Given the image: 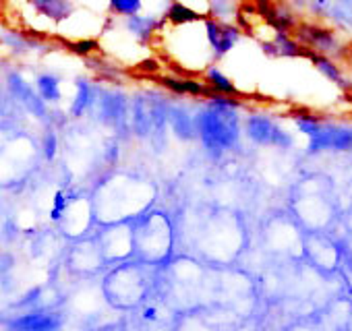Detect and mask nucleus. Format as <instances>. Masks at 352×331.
Instances as JSON below:
<instances>
[{
  "instance_id": "0eeeda50",
  "label": "nucleus",
  "mask_w": 352,
  "mask_h": 331,
  "mask_svg": "<svg viewBox=\"0 0 352 331\" xmlns=\"http://www.w3.org/2000/svg\"><path fill=\"white\" fill-rule=\"evenodd\" d=\"M309 149L311 151H348L352 149V130L344 128V126H323L309 137Z\"/></svg>"
},
{
  "instance_id": "f257e3e1",
  "label": "nucleus",
  "mask_w": 352,
  "mask_h": 331,
  "mask_svg": "<svg viewBox=\"0 0 352 331\" xmlns=\"http://www.w3.org/2000/svg\"><path fill=\"white\" fill-rule=\"evenodd\" d=\"M155 38L164 44L166 54L185 73H204L214 58L212 46L206 36L204 19L187 25H168L164 21Z\"/></svg>"
},
{
  "instance_id": "f03ea898",
  "label": "nucleus",
  "mask_w": 352,
  "mask_h": 331,
  "mask_svg": "<svg viewBox=\"0 0 352 331\" xmlns=\"http://www.w3.org/2000/svg\"><path fill=\"white\" fill-rule=\"evenodd\" d=\"M208 108L201 110L197 114L195 122V133L199 135L201 143L210 149V151H224L230 149L236 139H239V124H236V116L230 112L232 106H222L216 102L208 100Z\"/></svg>"
},
{
  "instance_id": "a211bd4d",
  "label": "nucleus",
  "mask_w": 352,
  "mask_h": 331,
  "mask_svg": "<svg viewBox=\"0 0 352 331\" xmlns=\"http://www.w3.org/2000/svg\"><path fill=\"white\" fill-rule=\"evenodd\" d=\"M296 124H298V128H300V133H305V135H315L319 128H321V120L319 118H315V116H300L298 120H296Z\"/></svg>"
},
{
  "instance_id": "423d86ee",
  "label": "nucleus",
  "mask_w": 352,
  "mask_h": 331,
  "mask_svg": "<svg viewBox=\"0 0 352 331\" xmlns=\"http://www.w3.org/2000/svg\"><path fill=\"white\" fill-rule=\"evenodd\" d=\"M204 27H206L208 42L212 46L214 58H222L224 54H228L234 48V44L239 42V38H241L239 27H234V25H230L226 21H218L214 17H206Z\"/></svg>"
},
{
  "instance_id": "20e7f679",
  "label": "nucleus",
  "mask_w": 352,
  "mask_h": 331,
  "mask_svg": "<svg viewBox=\"0 0 352 331\" xmlns=\"http://www.w3.org/2000/svg\"><path fill=\"white\" fill-rule=\"evenodd\" d=\"M106 292L112 302L120 306H133L137 304L145 294V279L135 265H122L118 267L106 282Z\"/></svg>"
},
{
  "instance_id": "4468645a",
  "label": "nucleus",
  "mask_w": 352,
  "mask_h": 331,
  "mask_svg": "<svg viewBox=\"0 0 352 331\" xmlns=\"http://www.w3.org/2000/svg\"><path fill=\"white\" fill-rule=\"evenodd\" d=\"M94 102H96V89L87 81H79L77 83V93H75V100H73V106H71L73 116H81Z\"/></svg>"
},
{
  "instance_id": "1a4fd4ad",
  "label": "nucleus",
  "mask_w": 352,
  "mask_h": 331,
  "mask_svg": "<svg viewBox=\"0 0 352 331\" xmlns=\"http://www.w3.org/2000/svg\"><path fill=\"white\" fill-rule=\"evenodd\" d=\"M63 319L54 312H30L11 321V331H60Z\"/></svg>"
},
{
  "instance_id": "7ed1b4c3",
  "label": "nucleus",
  "mask_w": 352,
  "mask_h": 331,
  "mask_svg": "<svg viewBox=\"0 0 352 331\" xmlns=\"http://www.w3.org/2000/svg\"><path fill=\"white\" fill-rule=\"evenodd\" d=\"M133 249L147 261H162L170 253V226L166 218H143L133 228Z\"/></svg>"
},
{
  "instance_id": "dca6fc26",
  "label": "nucleus",
  "mask_w": 352,
  "mask_h": 331,
  "mask_svg": "<svg viewBox=\"0 0 352 331\" xmlns=\"http://www.w3.org/2000/svg\"><path fill=\"white\" fill-rule=\"evenodd\" d=\"M69 48L73 54H79V56H89L94 54L96 50H100V40L98 38H81V40H71L69 42Z\"/></svg>"
},
{
  "instance_id": "6e6552de",
  "label": "nucleus",
  "mask_w": 352,
  "mask_h": 331,
  "mask_svg": "<svg viewBox=\"0 0 352 331\" xmlns=\"http://www.w3.org/2000/svg\"><path fill=\"white\" fill-rule=\"evenodd\" d=\"M247 133L253 141L265 145H290V137L267 118H251L247 122Z\"/></svg>"
},
{
  "instance_id": "2eb2a0df",
  "label": "nucleus",
  "mask_w": 352,
  "mask_h": 331,
  "mask_svg": "<svg viewBox=\"0 0 352 331\" xmlns=\"http://www.w3.org/2000/svg\"><path fill=\"white\" fill-rule=\"evenodd\" d=\"M305 54L311 56V60L317 65V69H319L327 79H331V81H336V83L342 81V75H340L338 67H336L329 58H325V56H321V54H315V52H307V50H305Z\"/></svg>"
},
{
  "instance_id": "6ab92c4d",
  "label": "nucleus",
  "mask_w": 352,
  "mask_h": 331,
  "mask_svg": "<svg viewBox=\"0 0 352 331\" xmlns=\"http://www.w3.org/2000/svg\"><path fill=\"white\" fill-rule=\"evenodd\" d=\"M44 153H46L48 159L54 157V153H56V137H54V135H48V137L44 139Z\"/></svg>"
},
{
  "instance_id": "f8f14e48",
  "label": "nucleus",
  "mask_w": 352,
  "mask_h": 331,
  "mask_svg": "<svg viewBox=\"0 0 352 331\" xmlns=\"http://www.w3.org/2000/svg\"><path fill=\"white\" fill-rule=\"evenodd\" d=\"M201 19H206V17H201L199 13H195L193 9H189L181 3H176V0H172L170 7L164 13V21L168 25H187V23H195Z\"/></svg>"
},
{
  "instance_id": "f3484780",
  "label": "nucleus",
  "mask_w": 352,
  "mask_h": 331,
  "mask_svg": "<svg viewBox=\"0 0 352 331\" xmlns=\"http://www.w3.org/2000/svg\"><path fill=\"white\" fill-rule=\"evenodd\" d=\"M307 42H309L311 46L321 48V50H327V48L333 46L331 34L325 32V30H317V27H309V30H307Z\"/></svg>"
},
{
  "instance_id": "9d476101",
  "label": "nucleus",
  "mask_w": 352,
  "mask_h": 331,
  "mask_svg": "<svg viewBox=\"0 0 352 331\" xmlns=\"http://www.w3.org/2000/svg\"><path fill=\"white\" fill-rule=\"evenodd\" d=\"M162 85L174 93H181V95H195V98H212L214 91L206 85V81H197L191 77H164Z\"/></svg>"
},
{
  "instance_id": "ddd939ff",
  "label": "nucleus",
  "mask_w": 352,
  "mask_h": 331,
  "mask_svg": "<svg viewBox=\"0 0 352 331\" xmlns=\"http://www.w3.org/2000/svg\"><path fill=\"white\" fill-rule=\"evenodd\" d=\"M36 91L38 95L48 102V104H54V102H60L63 98V91H60V79L52 73H42L38 75L36 79Z\"/></svg>"
},
{
  "instance_id": "9b49d317",
  "label": "nucleus",
  "mask_w": 352,
  "mask_h": 331,
  "mask_svg": "<svg viewBox=\"0 0 352 331\" xmlns=\"http://www.w3.org/2000/svg\"><path fill=\"white\" fill-rule=\"evenodd\" d=\"M204 81H206V85L214 91V93H220V95H230V98H234L239 91H236V87H234V83L230 81V77H226L220 69H216V67H208L206 71H204Z\"/></svg>"
},
{
  "instance_id": "39448f33",
  "label": "nucleus",
  "mask_w": 352,
  "mask_h": 331,
  "mask_svg": "<svg viewBox=\"0 0 352 331\" xmlns=\"http://www.w3.org/2000/svg\"><path fill=\"white\" fill-rule=\"evenodd\" d=\"M100 253L104 259L112 261V259H126L133 253V228L131 226H122V224H114L110 226L102 238L98 240Z\"/></svg>"
}]
</instances>
